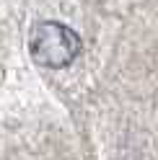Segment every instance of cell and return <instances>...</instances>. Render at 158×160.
<instances>
[{
  "label": "cell",
  "instance_id": "6da1fadb",
  "mask_svg": "<svg viewBox=\"0 0 158 160\" xmlns=\"http://www.w3.org/2000/svg\"><path fill=\"white\" fill-rule=\"evenodd\" d=\"M83 42L78 31L60 21H39L29 34V54L31 62L47 70H62L81 54Z\"/></svg>",
  "mask_w": 158,
  "mask_h": 160
}]
</instances>
